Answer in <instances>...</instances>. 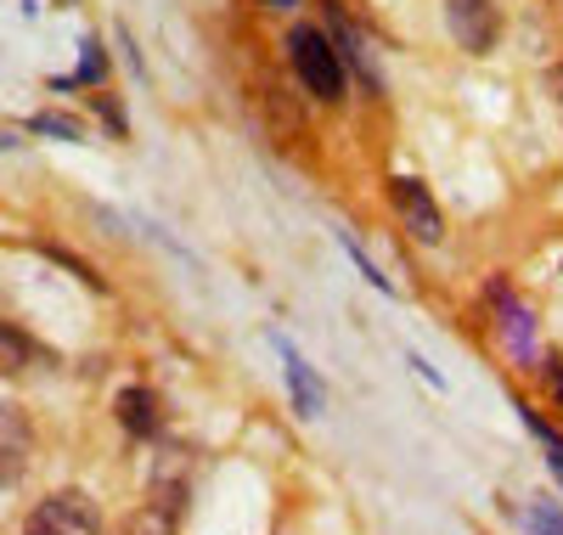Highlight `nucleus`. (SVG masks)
<instances>
[{
  "instance_id": "nucleus-3",
  "label": "nucleus",
  "mask_w": 563,
  "mask_h": 535,
  "mask_svg": "<svg viewBox=\"0 0 563 535\" xmlns=\"http://www.w3.org/2000/svg\"><path fill=\"white\" fill-rule=\"evenodd\" d=\"M389 198H395L400 226L422 242V249H440V242H445V215H440V204H434V192L422 186V181H411V175H400V181L389 186Z\"/></svg>"
},
{
  "instance_id": "nucleus-7",
  "label": "nucleus",
  "mask_w": 563,
  "mask_h": 535,
  "mask_svg": "<svg viewBox=\"0 0 563 535\" xmlns=\"http://www.w3.org/2000/svg\"><path fill=\"white\" fill-rule=\"evenodd\" d=\"M276 350H282V367H288V383H294V406H299L305 417H316V412H321V383H316L310 361H305L282 332H276Z\"/></svg>"
},
{
  "instance_id": "nucleus-10",
  "label": "nucleus",
  "mask_w": 563,
  "mask_h": 535,
  "mask_svg": "<svg viewBox=\"0 0 563 535\" xmlns=\"http://www.w3.org/2000/svg\"><path fill=\"white\" fill-rule=\"evenodd\" d=\"M23 361H40V350L29 345L12 321H0V372H23Z\"/></svg>"
},
{
  "instance_id": "nucleus-12",
  "label": "nucleus",
  "mask_w": 563,
  "mask_h": 535,
  "mask_svg": "<svg viewBox=\"0 0 563 535\" xmlns=\"http://www.w3.org/2000/svg\"><path fill=\"white\" fill-rule=\"evenodd\" d=\"M530 524H536V535H563V513L552 502H536L530 507Z\"/></svg>"
},
{
  "instance_id": "nucleus-9",
  "label": "nucleus",
  "mask_w": 563,
  "mask_h": 535,
  "mask_svg": "<svg viewBox=\"0 0 563 535\" xmlns=\"http://www.w3.org/2000/svg\"><path fill=\"white\" fill-rule=\"evenodd\" d=\"M124 535H175V496H158V502H147L141 513H130Z\"/></svg>"
},
{
  "instance_id": "nucleus-17",
  "label": "nucleus",
  "mask_w": 563,
  "mask_h": 535,
  "mask_svg": "<svg viewBox=\"0 0 563 535\" xmlns=\"http://www.w3.org/2000/svg\"><path fill=\"white\" fill-rule=\"evenodd\" d=\"M552 96H558V108H563V68L552 74Z\"/></svg>"
},
{
  "instance_id": "nucleus-16",
  "label": "nucleus",
  "mask_w": 563,
  "mask_h": 535,
  "mask_svg": "<svg viewBox=\"0 0 563 535\" xmlns=\"http://www.w3.org/2000/svg\"><path fill=\"white\" fill-rule=\"evenodd\" d=\"M547 389H552V401L563 406V356H552V361H547Z\"/></svg>"
},
{
  "instance_id": "nucleus-13",
  "label": "nucleus",
  "mask_w": 563,
  "mask_h": 535,
  "mask_svg": "<svg viewBox=\"0 0 563 535\" xmlns=\"http://www.w3.org/2000/svg\"><path fill=\"white\" fill-rule=\"evenodd\" d=\"M344 249H350V260L361 265V276H366L372 287H384V294H389V276H378V265H372V260L361 254V242H355V237H344Z\"/></svg>"
},
{
  "instance_id": "nucleus-4",
  "label": "nucleus",
  "mask_w": 563,
  "mask_h": 535,
  "mask_svg": "<svg viewBox=\"0 0 563 535\" xmlns=\"http://www.w3.org/2000/svg\"><path fill=\"white\" fill-rule=\"evenodd\" d=\"M445 23H451L462 52H474V57H485L490 45H496V34H501L496 0H445Z\"/></svg>"
},
{
  "instance_id": "nucleus-18",
  "label": "nucleus",
  "mask_w": 563,
  "mask_h": 535,
  "mask_svg": "<svg viewBox=\"0 0 563 535\" xmlns=\"http://www.w3.org/2000/svg\"><path fill=\"white\" fill-rule=\"evenodd\" d=\"M271 7H294V0H271Z\"/></svg>"
},
{
  "instance_id": "nucleus-11",
  "label": "nucleus",
  "mask_w": 563,
  "mask_h": 535,
  "mask_svg": "<svg viewBox=\"0 0 563 535\" xmlns=\"http://www.w3.org/2000/svg\"><path fill=\"white\" fill-rule=\"evenodd\" d=\"M525 423L536 428V440L547 446V468H552V473H558V484H563V434H558L541 412H525Z\"/></svg>"
},
{
  "instance_id": "nucleus-15",
  "label": "nucleus",
  "mask_w": 563,
  "mask_h": 535,
  "mask_svg": "<svg viewBox=\"0 0 563 535\" xmlns=\"http://www.w3.org/2000/svg\"><path fill=\"white\" fill-rule=\"evenodd\" d=\"M34 130H45V135H68V141H79V124H74V119H52V113H40V119H34Z\"/></svg>"
},
{
  "instance_id": "nucleus-6",
  "label": "nucleus",
  "mask_w": 563,
  "mask_h": 535,
  "mask_svg": "<svg viewBox=\"0 0 563 535\" xmlns=\"http://www.w3.org/2000/svg\"><path fill=\"white\" fill-rule=\"evenodd\" d=\"M490 310H496V327H501V338H507V350H512V361H536V321H530V310L519 305V294L512 287H501V282H490Z\"/></svg>"
},
{
  "instance_id": "nucleus-1",
  "label": "nucleus",
  "mask_w": 563,
  "mask_h": 535,
  "mask_svg": "<svg viewBox=\"0 0 563 535\" xmlns=\"http://www.w3.org/2000/svg\"><path fill=\"white\" fill-rule=\"evenodd\" d=\"M288 63H294V74L305 79V90L316 96V102H339L344 96V57H339L333 34H321L310 23H294L288 29Z\"/></svg>"
},
{
  "instance_id": "nucleus-5",
  "label": "nucleus",
  "mask_w": 563,
  "mask_h": 535,
  "mask_svg": "<svg viewBox=\"0 0 563 535\" xmlns=\"http://www.w3.org/2000/svg\"><path fill=\"white\" fill-rule=\"evenodd\" d=\"M29 462H34V428H29L23 406L0 401V491L18 484L29 473Z\"/></svg>"
},
{
  "instance_id": "nucleus-8",
  "label": "nucleus",
  "mask_w": 563,
  "mask_h": 535,
  "mask_svg": "<svg viewBox=\"0 0 563 535\" xmlns=\"http://www.w3.org/2000/svg\"><path fill=\"white\" fill-rule=\"evenodd\" d=\"M119 423L130 434H158V395L153 389H124L119 395Z\"/></svg>"
},
{
  "instance_id": "nucleus-14",
  "label": "nucleus",
  "mask_w": 563,
  "mask_h": 535,
  "mask_svg": "<svg viewBox=\"0 0 563 535\" xmlns=\"http://www.w3.org/2000/svg\"><path fill=\"white\" fill-rule=\"evenodd\" d=\"M97 74H102V45L90 40V45H85V68H79V74H74L68 85H90V79H97Z\"/></svg>"
},
{
  "instance_id": "nucleus-2",
  "label": "nucleus",
  "mask_w": 563,
  "mask_h": 535,
  "mask_svg": "<svg viewBox=\"0 0 563 535\" xmlns=\"http://www.w3.org/2000/svg\"><path fill=\"white\" fill-rule=\"evenodd\" d=\"M23 535H102V513L85 491H57L23 518Z\"/></svg>"
}]
</instances>
